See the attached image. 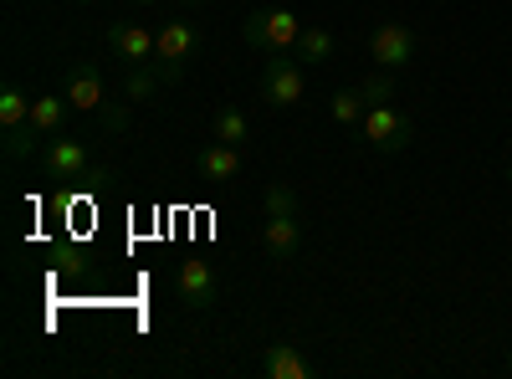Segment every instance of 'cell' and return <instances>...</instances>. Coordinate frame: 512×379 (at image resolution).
Listing matches in <instances>:
<instances>
[{"label": "cell", "mask_w": 512, "mask_h": 379, "mask_svg": "<svg viewBox=\"0 0 512 379\" xmlns=\"http://www.w3.org/2000/svg\"><path fill=\"white\" fill-rule=\"evenodd\" d=\"M303 246V210H297V190L272 180L262 195V251L272 262H292Z\"/></svg>", "instance_id": "obj_1"}, {"label": "cell", "mask_w": 512, "mask_h": 379, "mask_svg": "<svg viewBox=\"0 0 512 379\" xmlns=\"http://www.w3.org/2000/svg\"><path fill=\"white\" fill-rule=\"evenodd\" d=\"M297 36H303V16H292L287 6H262V11L246 16V47L262 52V57L292 52Z\"/></svg>", "instance_id": "obj_2"}, {"label": "cell", "mask_w": 512, "mask_h": 379, "mask_svg": "<svg viewBox=\"0 0 512 379\" xmlns=\"http://www.w3.org/2000/svg\"><path fill=\"white\" fill-rule=\"evenodd\" d=\"M359 139L379 154H405L415 144V123H410L405 108H395L390 98H384V103H369V113L359 123Z\"/></svg>", "instance_id": "obj_3"}, {"label": "cell", "mask_w": 512, "mask_h": 379, "mask_svg": "<svg viewBox=\"0 0 512 379\" xmlns=\"http://www.w3.org/2000/svg\"><path fill=\"white\" fill-rule=\"evenodd\" d=\"M256 88H262V98H267L272 108H297V103L308 98V72H303V62H297L292 52H272V57L262 62Z\"/></svg>", "instance_id": "obj_4"}, {"label": "cell", "mask_w": 512, "mask_h": 379, "mask_svg": "<svg viewBox=\"0 0 512 379\" xmlns=\"http://www.w3.org/2000/svg\"><path fill=\"white\" fill-rule=\"evenodd\" d=\"M195 52H200V31L185 16H169L159 26V52H154V67L164 72V82H180Z\"/></svg>", "instance_id": "obj_5"}, {"label": "cell", "mask_w": 512, "mask_h": 379, "mask_svg": "<svg viewBox=\"0 0 512 379\" xmlns=\"http://www.w3.org/2000/svg\"><path fill=\"white\" fill-rule=\"evenodd\" d=\"M364 52L374 57L379 72H405L415 62V31L400 26V21H374L369 26V41H364Z\"/></svg>", "instance_id": "obj_6"}, {"label": "cell", "mask_w": 512, "mask_h": 379, "mask_svg": "<svg viewBox=\"0 0 512 379\" xmlns=\"http://www.w3.org/2000/svg\"><path fill=\"white\" fill-rule=\"evenodd\" d=\"M93 170V154L82 139L62 134V139H47V149H41V175H47L52 185H72V180H88Z\"/></svg>", "instance_id": "obj_7"}, {"label": "cell", "mask_w": 512, "mask_h": 379, "mask_svg": "<svg viewBox=\"0 0 512 379\" xmlns=\"http://www.w3.org/2000/svg\"><path fill=\"white\" fill-rule=\"evenodd\" d=\"M108 47L123 67H154V52H159V31L139 26L134 16H123L108 26Z\"/></svg>", "instance_id": "obj_8"}, {"label": "cell", "mask_w": 512, "mask_h": 379, "mask_svg": "<svg viewBox=\"0 0 512 379\" xmlns=\"http://www.w3.org/2000/svg\"><path fill=\"white\" fill-rule=\"evenodd\" d=\"M175 287H180V303H185L190 313L216 308V298H221V277H216V267H210L205 257H190V262H180V272H175Z\"/></svg>", "instance_id": "obj_9"}, {"label": "cell", "mask_w": 512, "mask_h": 379, "mask_svg": "<svg viewBox=\"0 0 512 379\" xmlns=\"http://www.w3.org/2000/svg\"><path fill=\"white\" fill-rule=\"evenodd\" d=\"M62 93H67V103H72L77 113H98V108L108 103L103 72H98L93 62H72V67H67V77H62Z\"/></svg>", "instance_id": "obj_10"}, {"label": "cell", "mask_w": 512, "mask_h": 379, "mask_svg": "<svg viewBox=\"0 0 512 379\" xmlns=\"http://www.w3.org/2000/svg\"><path fill=\"white\" fill-rule=\"evenodd\" d=\"M200 180H205L210 190L236 185V180H241V149H236V144H221V139H210V144L200 149Z\"/></svg>", "instance_id": "obj_11"}, {"label": "cell", "mask_w": 512, "mask_h": 379, "mask_svg": "<svg viewBox=\"0 0 512 379\" xmlns=\"http://www.w3.org/2000/svg\"><path fill=\"white\" fill-rule=\"evenodd\" d=\"M262 374L267 379H313L318 364L303 354V344H267L262 349Z\"/></svg>", "instance_id": "obj_12"}, {"label": "cell", "mask_w": 512, "mask_h": 379, "mask_svg": "<svg viewBox=\"0 0 512 379\" xmlns=\"http://www.w3.org/2000/svg\"><path fill=\"white\" fill-rule=\"evenodd\" d=\"M67 123H72L67 93H41V98H31V129H36L41 139H62Z\"/></svg>", "instance_id": "obj_13"}, {"label": "cell", "mask_w": 512, "mask_h": 379, "mask_svg": "<svg viewBox=\"0 0 512 379\" xmlns=\"http://www.w3.org/2000/svg\"><path fill=\"white\" fill-rule=\"evenodd\" d=\"M333 52H338V36L328 26H303V36L292 47V57L303 67H323V62H333Z\"/></svg>", "instance_id": "obj_14"}, {"label": "cell", "mask_w": 512, "mask_h": 379, "mask_svg": "<svg viewBox=\"0 0 512 379\" xmlns=\"http://www.w3.org/2000/svg\"><path fill=\"white\" fill-rule=\"evenodd\" d=\"M210 139H221V144H236V149H246L251 144V118L241 113V108H216V118H210Z\"/></svg>", "instance_id": "obj_15"}, {"label": "cell", "mask_w": 512, "mask_h": 379, "mask_svg": "<svg viewBox=\"0 0 512 379\" xmlns=\"http://www.w3.org/2000/svg\"><path fill=\"white\" fill-rule=\"evenodd\" d=\"M364 113H369V98H364L359 82H354V88H338V93L328 98V118H333V123H344V129H359Z\"/></svg>", "instance_id": "obj_16"}, {"label": "cell", "mask_w": 512, "mask_h": 379, "mask_svg": "<svg viewBox=\"0 0 512 379\" xmlns=\"http://www.w3.org/2000/svg\"><path fill=\"white\" fill-rule=\"evenodd\" d=\"M154 88H164V72L159 67H128V77H123V98L128 103H149Z\"/></svg>", "instance_id": "obj_17"}, {"label": "cell", "mask_w": 512, "mask_h": 379, "mask_svg": "<svg viewBox=\"0 0 512 379\" xmlns=\"http://www.w3.org/2000/svg\"><path fill=\"white\" fill-rule=\"evenodd\" d=\"M21 123H31V98L16 82H6V88H0V129H21Z\"/></svg>", "instance_id": "obj_18"}, {"label": "cell", "mask_w": 512, "mask_h": 379, "mask_svg": "<svg viewBox=\"0 0 512 379\" xmlns=\"http://www.w3.org/2000/svg\"><path fill=\"white\" fill-rule=\"evenodd\" d=\"M36 144H41V134L31 129V123H21V129H6V159H11V164L31 159V154H36Z\"/></svg>", "instance_id": "obj_19"}, {"label": "cell", "mask_w": 512, "mask_h": 379, "mask_svg": "<svg viewBox=\"0 0 512 379\" xmlns=\"http://www.w3.org/2000/svg\"><path fill=\"white\" fill-rule=\"evenodd\" d=\"M93 118L103 123V134H123V129H128V108H123V103H113V98H108Z\"/></svg>", "instance_id": "obj_20"}, {"label": "cell", "mask_w": 512, "mask_h": 379, "mask_svg": "<svg viewBox=\"0 0 512 379\" xmlns=\"http://www.w3.org/2000/svg\"><path fill=\"white\" fill-rule=\"evenodd\" d=\"M128 6H139V11H144V6H154V0H128Z\"/></svg>", "instance_id": "obj_21"}, {"label": "cell", "mask_w": 512, "mask_h": 379, "mask_svg": "<svg viewBox=\"0 0 512 379\" xmlns=\"http://www.w3.org/2000/svg\"><path fill=\"white\" fill-rule=\"evenodd\" d=\"M77 6H98V0H77Z\"/></svg>", "instance_id": "obj_22"}, {"label": "cell", "mask_w": 512, "mask_h": 379, "mask_svg": "<svg viewBox=\"0 0 512 379\" xmlns=\"http://www.w3.org/2000/svg\"><path fill=\"white\" fill-rule=\"evenodd\" d=\"M507 374H512V349H507Z\"/></svg>", "instance_id": "obj_23"}, {"label": "cell", "mask_w": 512, "mask_h": 379, "mask_svg": "<svg viewBox=\"0 0 512 379\" xmlns=\"http://www.w3.org/2000/svg\"><path fill=\"white\" fill-rule=\"evenodd\" d=\"M507 180H512V159H507Z\"/></svg>", "instance_id": "obj_24"}]
</instances>
